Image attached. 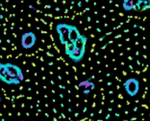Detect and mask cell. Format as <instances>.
I'll return each mask as SVG.
<instances>
[{
  "label": "cell",
  "mask_w": 150,
  "mask_h": 121,
  "mask_svg": "<svg viewBox=\"0 0 150 121\" xmlns=\"http://www.w3.org/2000/svg\"><path fill=\"white\" fill-rule=\"evenodd\" d=\"M4 64H5V67H6L10 76L16 81L17 84H19L22 81L24 80L23 73L19 66L13 64L11 63H4Z\"/></svg>",
  "instance_id": "1"
},
{
  "label": "cell",
  "mask_w": 150,
  "mask_h": 121,
  "mask_svg": "<svg viewBox=\"0 0 150 121\" xmlns=\"http://www.w3.org/2000/svg\"><path fill=\"white\" fill-rule=\"evenodd\" d=\"M139 81L136 79L131 78L125 81L124 83V88L126 92L131 97H134L135 95H137V93L139 92V89H140V85H139Z\"/></svg>",
  "instance_id": "2"
},
{
  "label": "cell",
  "mask_w": 150,
  "mask_h": 121,
  "mask_svg": "<svg viewBox=\"0 0 150 121\" xmlns=\"http://www.w3.org/2000/svg\"><path fill=\"white\" fill-rule=\"evenodd\" d=\"M37 42V36L34 32H25L21 37V46L23 49H31Z\"/></svg>",
  "instance_id": "3"
},
{
  "label": "cell",
  "mask_w": 150,
  "mask_h": 121,
  "mask_svg": "<svg viewBox=\"0 0 150 121\" xmlns=\"http://www.w3.org/2000/svg\"><path fill=\"white\" fill-rule=\"evenodd\" d=\"M56 31L59 36V40L62 44L64 45L69 40V24H58L56 26Z\"/></svg>",
  "instance_id": "4"
},
{
  "label": "cell",
  "mask_w": 150,
  "mask_h": 121,
  "mask_svg": "<svg viewBox=\"0 0 150 121\" xmlns=\"http://www.w3.org/2000/svg\"><path fill=\"white\" fill-rule=\"evenodd\" d=\"M0 80L7 84H17L16 81L10 76L4 63H0Z\"/></svg>",
  "instance_id": "5"
},
{
  "label": "cell",
  "mask_w": 150,
  "mask_h": 121,
  "mask_svg": "<svg viewBox=\"0 0 150 121\" xmlns=\"http://www.w3.org/2000/svg\"><path fill=\"white\" fill-rule=\"evenodd\" d=\"M84 54H85V52H83V51L75 47L74 50L72 51V52L69 55V57L74 63H79L83 60Z\"/></svg>",
  "instance_id": "6"
},
{
  "label": "cell",
  "mask_w": 150,
  "mask_h": 121,
  "mask_svg": "<svg viewBox=\"0 0 150 121\" xmlns=\"http://www.w3.org/2000/svg\"><path fill=\"white\" fill-rule=\"evenodd\" d=\"M81 35L79 30L76 25H71L69 24V40L71 42H75L78 39V37Z\"/></svg>",
  "instance_id": "7"
},
{
  "label": "cell",
  "mask_w": 150,
  "mask_h": 121,
  "mask_svg": "<svg viewBox=\"0 0 150 121\" xmlns=\"http://www.w3.org/2000/svg\"><path fill=\"white\" fill-rule=\"evenodd\" d=\"M87 40L88 39L86 38L84 35H80L78 37V39L74 42V44H75V47L83 51V52H85L86 49V44H87Z\"/></svg>",
  "instance_id": "8"
},
{
  "label": "cell",
  "mask_w": 150,
  "mask_h": 121,
  "mask_svg": "<svg viewBox=\"0 0 150 121\" xmlns=\"http://www.w3.org/2000/svg\"><path fill=\"white\" fill-rule=\"evenodd\" d=\"M138 4H139V0H124L122 3V8L126 11H129L132 10L135 11Z\"/></svg>",
  "instance_id": "9"
},
{
  "label": "cell",
  "mask_w": 150,
  "mask_h": 121,
  "mask_svg": "<svg viewBox=\"0 0 150 121\" xmlns=\"http://www.w3.org/2000/svg\"><path fill=\"white\" fill-rule=\"evenodd\" d=\"M150 8V0H139V4L136 6L135 11H144Z\"/></svg>",
  "instance_id": "10"
},
{
  "label": "cell",
  "mask_w": 150,
  "mask_h": 121,
  "mask_svg": "<svg viewBox=\"0 0 150 121\" xmlns=\"http://www.w3.org/2000/svg\"><path fill=\"white\" fill-rule=\"evenodd\" d=\"M78 86L79 87H83V89H88L90 91H93L95 89V84L90 82V79H88V80L83 81V82L79 83Z\"/></svg>",
  "instance_id": "11"
},
{
  "label": "cell",
  "mask_w": 150,
  "mask_h": 121,
  "mask_svg": "<svg viewBox=\"0 0 150 121\" xmlns=\"http://www.w3.org/2000/svg\"><path fill=\"white\" fill-rule=\"evenodd\" d=\"M64 47H65V54H66L67 56H69V55L72 52V51L74 50V48H75V44H74V43H73V42L68 40V42H67V43L64 44Z\"/></svg>",
  "instance_id": "12"
},
{
  "label": "cell",
  "mask_w": 150,
  "mask_h": 121,
  "mask_svg": "<svg viewBox=\"0 0 150 121\" xmlns=\"http://www.w3.org/2000/svg\"><path fill=\"white\" fill-rule=\"evenodd\" d=\"M90 90H88V89H83V94H85V95H87V94H88V93H90Z\"/></svg>",
  "instance_id": "13"
},
{
  "label": "cell",
  "mask_w": 150,
  "mask_h": 121,
  "mask_svg": "<svg viewBox=\"0 0 150 121\" xmlns=\"http://www.w3.org/2000/svg\"><path fill=\"white\" fill-rule=\"evenodd\" d=\"M86 111H87V108H84V110H83V112H85Z\"/></svg>",
  "instance_id": "14"
}]
</instances>
